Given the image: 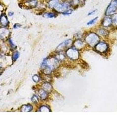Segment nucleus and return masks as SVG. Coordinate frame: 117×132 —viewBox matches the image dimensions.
<instances>
[{
  "label": "nucleus",
  "mask_w": 117,
  "mask_h": 132,
  "mask_svg": "<svg viewBox=\"0 0 117 132\" xmlns=\"http://www.w3.org/2000/svg\"><path fill=\"white\" fill-rule=\"evenodd\" d=\"M85 41L91 46H94L98 43L99 37L97 34L91 33L89 34L85 38Z\"/></svg>",
  "instance_id": "1"
},
{
  "label": "nucleus",
  "mask_w": 117,
  "mask_h": 132,
  "mask_svg": "<svg viewBox=\"0 0 117 132\" xmlns=\"http://www.w3.org/2000/svg\"><path fill=\"white\" fill-rule=\"evenodd\" d=\"M117 10V0H112L106 9L105 15L106 16L113 15Z\"/></svg>",
  "instance_id": "2"
},
{
  "label": "nucleus",
  "mask_w": 117,
  "mask_h": 132,
  "mask_svg": "<svg viewBox=\"0 0 117 132\" xmlns=\"http://www.w3.org/2000/svg\"><path fill=\"white\" fill-rule=\"evenodd\" d=\"M69 5V4L67 2H64L63 3L59 2L54 9L57 12L63 13L68 9Z\"/></svg>",
  "instance_id": "3"
},
{
  "label": "nucleus",
  "mask_w": 117,
  "mask_h": 132,
  "mask_svg": "<svg viewBox=\"0 0 117 132\" xmlns=\"http://www.w3.org/2000/svg\"><path fill=\"white\" fill-rule=\"evenodd\" d=\"M66 54L68 57L74 60L77 59L79 57V53L76 49H68Z\"/></svg>",
  "instance_id": "4"
},
{
  "label": "nucleus",
  "mask_w": 117,
  "mask_h": 132,
  "mask_svg": "<svg viewBox=\"0 0 117 132\" xmlns=\"http://www.w3.org/2000/svg\"><path fill=\"white\" fill-rule=\"evenodd\" d=\"M95 49L97 52L100 53H103L107 50L108 46L107 44L104 42H100L96 45Z\"/></svg>",
  "instance_id": "5"
},
{
  "label": "nucleus",
  "mask_w": 117,
  "mask_h": 132,
  "mask_svg": "<svg viewBox=\"0 0 117 132\" xmlns=\"http://www.w3.org/2000/svg\"><path fill=\"white\" fill-rule=\"evenodd\" d=\"M71 42V40L68 39L66 40L65 42H62V43L58 45V46L57 48V50L58 51H61L67 48V45H68Z\"/></svg>",
  "instance_id": "6"
},
{
  "label": "nucleus",
  "mask_w": 117,
  "mask_h": 132,
  "mask_svg": "<svg viewBox=\"0 0 117 132\" xmlns=\"http://www.w3.org/2000/svg\"><path fill=\"white\" fill-rule=\"evenodd\" d=\"M37 5L36 0H30L24 3V5L29 8H33L36 7Z\"/></svg>",
  "instance_id": "7"
},
{
  "label": "nucleus",
  "mask_w": 117,
  "mask_h": 132,
  "mask_svg": "<svg viewBox=\"0 0 117 132\" xmlns=\"http://www.w3.org/2000/svg\"><path fill=\"white\" fill-rule=\"evenodd\" d=\"M112 24V19L110 17H105L103 19L102 25L104 27H109Z\"/></svg>",
  "instance_id": "8"
},
{
  "label": "nucleus",
  "mask_w": 117,
  "mask_h": 132,
  "mask_svg": "<svg viewBox=\"0 0 117 132\" xmlns=\"http://www.w3.org/2000/svg\"><path fill=\"white\" fill-rule=\"evenodd\" d=\"M0 23L2 26H6L8 25V18L4 14L0 16Z\"/></svg>",
  "instance_id": "9"
},
{
  "label": "nucleus",
  "mask_w": 117,
  "mask_h": 132,
  "mask_svg": "<svg viewBox=\"0 0 117 132\" xmlns=\"http://www.w3.org/2000/svg\"><path fill=\"white\" fill-rule=\"evenodd\" d=\"M59 3V1L58 0H50L48 2V5L50 8H54Z\"/></svg>",
  "instance_id": "10"
},
{
  "label": "nucleus",
  "mask_w": 117,
  "mask_h": 132,
  "mask_svg": "<svg viewBox=\"0 0 117 132\" xmlns=\"http://www.w3.org/2000/svg\"><path fill=\"white\" fill-rule=\"evenodd\" d=\"M9 33L8 30L4 28H1L0 29V38H2L3 37V38L7 37L6 35H8Z\"/></svg>",
  "instance_id": "11"
},
{
  "label": "nucleus",
  "mask_w": 117,
  "mask_h": 132,
  "mask_svg": "<svg viewBox=\"0 0 117 132\" xmlns=\"http://www.w3.org/2000/svg\"><path fill=\"white\" fill-rule=\"evenodd\" d=\"M33 107L31 105H23L21 107V111L23 112H28L32 110Z\"/></svg>",
  "instance_id": "12"
},
{
  "label": "nucleus",
  "mask_w": 117,
  "mask_h": 132,
  "mask_svg": "<svg viewBox=\"0 0 117 132\" xmlns=\"http://www.w3.org/2000/svg\"><path fill=\"white\" fill-rule=\"evenodd\" d=\"M75 47L76 48H80L83 46V43L82 41L80 40H78L76 41H75L74 43Z\"/></svg>",
  "instance_id": "13"
},
{
  "label": "nucleus",
  "mask_w": 117,
  "mask_h": 132,
  "mask_svg": "<svg viewBox=\"0 0 117 132\" xmlns=\"http://www.w3.org/2000/svg\"><path fill=\"white\" fill-rule=\"evenodd\" d=\"M44 17L47 18H53L56 17L55 14H54L53 13H46L44 14L43 16Z\"/></svg>",
  "instance_id": "14"
},
{
  "label": "nucleus",
  "mask_w": 117,
  "mask_h": 132,
  "mask_svg": "<svg viewBox=\"0 0 117 132\" xmlns=\"http://www.w3.org/2000/svg\"><path fill=\"white\" fill-rule=\"evenodd\" d=\"M43 89H44V91H50L52 89V86L49 84L48 83H46L45 84H44L43 86Z\"/></svg>",
  "instance_id": "15"
},
{
  "label": "nucleus",
  "mask_w": 117,
  "mask_h": 132,
  "mask_svg": "<svg viewBox=\"0 0 117 132\" xmlns=\"http://www.w3.org/2000/svg\"><path fill=\"white\" fill-rule=\"evenodd\" d=\"M112 24L115 26L117 25V14H114L112 17Z\"/></svg>",
  "instance_id": "16"
},
{
  "label": "nucleus",
  "mask_w": 117,
  "mask_h": 132,
  "mask_svg": "<svg viewBox=\"0 0 117 132\" xmlns=\"http://www.w3.org/2000/svg\"><path fill=\"white\" fill-rule=\"evenodd\" d=\"M40 96L42 99H45L47 97V94L45 91L41 90L40 91Z\"/></svg>",
  "instance_id": "17"
},
{
  "label": "nucleus",
  "mask_w": 117,
  "mask_h": 132,
  "mask_svg": "<svg viewBox=\"0 0 117 132\" xmlns=\"http://www.w3.org/2000/svg\"><path fill=\"white\" fill-rule=\"evenodd\" d=\"M99 33L102 35L103 36H107L108 34V32L107 30L103 29H100L99 30Z\"/></svg>",
  "instance_id": "18"
},
{
  "label": "nucleus",
  "mask_w": 117,
  "mask_h": 132,
  "mask_svg": "<svg viewBox=\"0 0 117 132\" xmlns=\"http://www.w3.org/2000/svg\"><path fill=\"white\" fill-rule=\"evenodd\" d=\"M80 3V0H72L71 2V4L74 7L77 6Z\"/></svg>",
  "instance_id": "19"
},
{
  "label": "nucleus",
  "mask_w": 117,
  "mask_h": 132,
  "mask_svg": "<svg viewBox=\"0 0 117 132\" xmlns=\"http://www.w3.org/2000/svg\"><path fill=\"white\" fill-rule=\"evenodd\" d=\"M97 19H98V17H97L96 18H94L93 20H91L90 21H89V22H88L87 25H93V24H94L96 21L97 20Z\"/></svg>",
  "instance_id": "20"
},
{
  "label": "nucleus",
  "mask_w": 117,
  "mask_h": 132,
  "mask_svg": "<svg viewBox=\"0 0 117 132\" xmlns=\"http://www.w3.org/2000/svg\"><path fill=\"white\" fill-rule=\"evenodd\" d=\"M72 12H73V10L72 9H67V10L66 11V12L62 13V14H63L64 15L67 16V15H69L70 14H71Z\"/></svg>",
  "instance_id": "21"
},
{
  "label": "nucleus",
  "mask_w": 117,
  "mask_h": 132,
  "mask_svg": "<svg viewBox=\"0 0 117 132\" xmlns=\"http://www.w3.org/2000/svg\"><path fill=\"white\" fill-rule=\"evenodd\" d=\"M41 111H50V109L47 106H43L40 108Z\"/></svg>",
  "instance_id": "22"
},
{
  "label": "nucleus",
  "mask_w": 117,
  "mask_h": 132,
  "mask_svg": "<svg viewBox=\"0 0 117 132\" xmlns=\"http://www.w3.org/2000/svg\"><path fill=\"white\" fill-rule=\"evenodd\" d=\"M19 56V53H18V52H16L14 53V55H13V60L14 61H16V59H18V57Z\"/></svg>",
  "instance_id": "23"
},
{
  "label": "nucleus",
  "mask_w": 117,
  "mask_h": 132,
  "mask_svg": "<svg viewBox=\"0 0 117 132\" xmlns=\"http://www.w3.org/2000/svg\"><path fill=\"white\" fill-rule=\"evenodd\" d=\"M33 80L35 82H38V81H39V80H40V78H39V76H38L37 75H34L33 77Z\"/></svg>",
  "instance_id": "24"
},
{
  "label": "nucleus",
  "mask_w": 117,
  "mask_h": 132,
  "mask_svg": "<svg viewBox=\"0 0 117 132\" xmlns=\"http://www.w3.org/2000/svg\"><path fill=\"white\" fill-rule=\"evenodd\" d=\"M32 101L34 103H37L39 101V99L36 96H34L33 97H32Z\"/></svg>",
  "instance_id": "25"
},
{
  "label": "nucleus",
  "mask_w": 117,
  "mask_h": 132,
  "mask_svg": "<svg viewBox=\"0 0 117 132\" xmlns=\"http://www.w3.org/2000/svg\"><path fill=\"white\" fill-rule=\"evenodd\" d=\"M21 25L19 24H15L14 25V28L15 29H17V28H19L21 27Z\"/></svg>",
  "instance_id": "26"
},
{
  "label": "nucleus",
  "mask_w": 117,
  "mask_h": 132,
  "mask_svg": "<svg viewBox=\"0 0 117 132\" xmlns=\"http://www.w3.org/2000/svg\"><path fill=\"white\" fill-rule=\"evenodd\" d=\"M9 43H10V45H11V46H12V47H15V45H14V44H13V42H12V40H9Z\"/></svg>",
  "instance_id": "27"
},
{
  "label": "nucleus",
  "mask_w": 117,
  "mask_h": 132,
  "mask_svg": "<svg viewBox=\"0 0 117 132\" xmlns=\"http://www.w3.org/2000/svg\"><path fill=\"white\" fill-rule=\"evenodd\" d=\"M96 12H97V10H93V11H92L91 12H89V13L88 14V15H89V16H90V15H93V14H94Z\"/></svg>",
  "instance_id": "28"
},
{
  "label": "nucleus",
  "mask_w": 117,
  "mask_h": 132,
  "mask_svg": "<svg viewBox=\"0 0 117 132\" xmlns=\"http://www.w3.org/2000/svg\"><path fill=\"white\" fill-rule=\"evenodd\" d=\"M13 15H14V13L12 12H9L8 13V15H9V16H13Z\"/></svg>",
  "instance_id": "29"
}]
</instances>
